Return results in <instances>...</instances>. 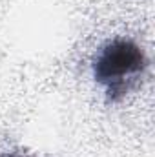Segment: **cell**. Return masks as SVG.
Listing matches in <instances>:
<instances>
[{"label":"cell","mask_w":155,"mask_h":157,"mask_svg":"<svg viewBox=\"0 0 155 157\" xmlns=\"http://www.w3.org/2000/svg\"><path fill=\"white\" fill-rule=\"evenodd\" d=\"M146 68V57L142 49L131 40L117 39L108 42L93 59V78L106 88L112 101L126 95L130 84Z\"/></svg>","instance_id":"1"},{"label":"cell","mask_w":155,"mask_h":157,"mask_svg":"<svg viewBox=\"0 0 155 157\" xmlns=\"http://www.w3.org/2000/svg\"><path fill=\"white\" fill-rule=\"evenodd\" d=\"M0 157H22V155H15V154H2Z\"/></svg>","instance_id":"2"}]
</instances>
